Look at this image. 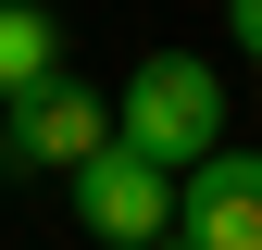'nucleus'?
I'll list each match as a JSON object with an SVG mask.
<instances>
[{
  "instance_id": "f257e3e1",
  "label": "nucleus",
  "mask_w": 262,
  "mask_h": 250,
  "mask_svg": "<svg viewBox=\"0 0 262 250\" xmlns=\"http://www.w3.org/2000/svg\"><path fill=\"white\" fill-rule=\"evenodd\" d=\"M113 138L150 150L162 175H187L200 150H225V75H212L200 50H150L138 75L113 88Z\"/></svg>"
},
{
  "instance_id": "f03ea898",
  "label": "nucleus",
  "mask_w": 262,
  "mask_h": 250,
  "mask_svg": "<svg viewBox=\"0 0 262 250\" xmlns=\"http://www.w3.org/2000/svg\"><path fill=\"white\" fill-rule=\"evenodd\" d=\"M62 200H75V225L100 250H162V238H175V175H162L150 150H125V138L88 150V163L62 175Z\"/></svg>"
},
{
  "instance_id": "7ed1b4c3",
  "label": "nucleus",
  "mask_w": 262,
  "mask_h": 250,
  "mask_svg": "<svg viewBox=\"0 0 262 250\" xmlns=\"http://www.w3.org/2000/svg\"><path fill=\"white\" fill-rule=\"evenodd\" d=\"M162 250H262V150H200L175 175V238Z\"/></svg>"
},
{
  "instance_id": "20e7f679",
  "label": "nucleus",
  "mask_w": 262,
  "mask_h": 250,
  "mask_svg": "<svg viewBox=\"0 0 262 250\" xmlns=\"http://www.w3.org/2000/svg\"><path fill=\"white\" fill-rule=\"evenodd\" d=\"M100 138H113V100H88L75 75H50V88H25V100H13V150H25V163H50V175H75Z\"/></svg>"
},
{
  "instance_id": "39448f33",
  "label": "nucleus",
  "mask_w": 262,
  "mask_h": 250,
  "mask_svg": "<svg viewBox=\"0 0 262 250\" xmlns=\"http://www.w3.org/2000/svg\"><path fill=\"white\" fill-rule=\"evenodd\" d=\"M62 75V13L50 0H0V113L25 100V88Z\"/></svg>"
},
{
  "instance_id": "423d86ee",
  "label": "nucleus",
  "mask_w": 262,
  "mask_h": 250,
  "mask_svg": "<svg viewBox=\"0 0 262 250\" xmlns=\"http://www.w3.org/2000/svg\"><path fill=\"white\" fill-rule=\"evenodd\" d=\"M225 38H237V50L262 62V0H225Z\"/></svg>"
},
{
  "instance_id": "0eeeda50",
  "label": "nucleus",
  "mask_w": 262,
  "mask_h": 250,
  "mask_svg": "<svg viewBox=\"0 0 262 250\" xmlns=\"http://www.w3.org/2000/svg\"><path fill=\"white\" fill-rule=\"evenodd\" d=\"M0 163H13V113H0Z\"/></svg>"
},
{
  "instance_id": "6e6552de",
  "label": "nucleus",
  "mask_w": 262,
  "mask_h": 250,
  "mask_svg": "<svg viewBox=\"0 0 262 250\" xmlns=\"http://www.w3.org/2000/svg\"><path fill=\"white\" fill-rule=\"evenodd\" d=\"M88 250H100V238H88Z\"/></svg>"
}]
</instances>
